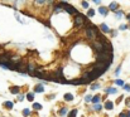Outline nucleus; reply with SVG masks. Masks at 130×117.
<instances>
[{"label":"nucleus","mask_w":130,"mask_h":117,"mask_svg":"<svg viewBox=\"0 0 130 117\" xmlns=\"http://www.w3.org/2000/svg\"><path fill=\"white\" fill-rule=\"evenodd\" d=\"M96 58H97V62H101V63H105L109 66L111 63V61H113V54L102 52V53H97Z\"/></svg>","instance_id":"f257e3e1"},{"label":"nucleus","mask_w":130,"mask_h":117,"mask_svg":"<svg viewBox=\"0 0 130 117\" xmlns=\"http://www.w3.org/2000/svg\"><path fill=\"white\" fill-rule=\"evenodd\" d=\"M95 32H97V29L94 25H91V28L87 29V37L91 39V40H95V39H96V33Z\"/></svg>","instance_id":"f03ea898"},{"label":"nucleus","mask_w":130,"mask_h":117,"mask_svg":"<svg viewBox=\"0 0 130 117\" xmlns=\"http://www.w3.org/2000/svg\"><path fill=\"white\" fill-rule=\"evenodd\" d=\"M82 23H83V16H81V15L76 16V24L77 25H81Z\"/></svg>","instance_id":"7ed1b4c3"},{"label":"nucleus","mask_w":130,"mask_h":117,"mask_svg":"<svg viewBox=\"0 0 130 117\" xmlns=\"http://www.w3.org/2000/svg\"><path fill=\"white\" fill-rule=\"evenodd\" d=\"M65 100H66V101H72V100H73V96L69 94V93H67V94H65Z\"/></svg>","instance_id":"20e7f679"},{"label":"nucleus","mask_w":130,"mask_h":117,"mask_svg":"<svg viewBox=\"0 0 130 117\" xmlns=\"http://www.w3.org/2000/svg\"><path fill=\"white\" fill-rule=\"evenodd\" d=\"M101 29H102L105 33H109V32H110V29H109V27H107L106 24H101Z\"/></svg>","instance_id":"39448f33"},{"label":"nucleus","mask_w":130,"mask_h":117,"mask_svg":"<svg viewBox=\"0 0 130 117\" xmlns=\"http://www.w3.org/2000/svg\"><path fill=\"white\" fill-rule=\"evenodd\" d=\"M10 92L11 93H19V87H11L10 88Z\"/></svg>","instance_id":"423d86ee"},{"label":"nucleus","mask_w":130,"mask_h":117,"mask_svg":"<svg viewBox=\"0 0 130 117\" xmlns=\"http://www.w3.org/2000/svg\"><path fill=\"white\" fill-rule=\"evenodd\" d=\"M34 91H35V92H38V93H41V92H43V87H42V86H37Z\"/></svg>","instance_id":"0eeeda50"},{"label":"nucleus","mask_w":130,"mask_h":117,"mask_svg":"<svg viewBox=\"0 0 130 117\" xmlns=\"http://www.w3.org/2000/svg\"><path fill=\"white\" fill-rule=\"evenodd\" d=\"M116 8H118L116 3H111V5H110V9H111V10H114V11H115V10H116Z\"/></svg>","instance_id":"6e6552de"},{"label":"nucleus","mask_w":130,"mask_h":117,"mask_svg":"<svg viewBox=\"0 0 130 117\" xmlns=\"http://www.w3.org/2000/svg\"><path fill=\"white\" fill-rule=\"evenodd\" d=\"M99 10H100V13H101L102 15H106V14H107V10H106V8H100Z\"/></svg>","instance_id":"1a4fd4ad"},{"label":"nucleus","mask_w":130,"mask_h":117,"mask_svg":"<svg viewBox=\"0 0 130 117\" xmlns=\"http://www.w3.org/2000/svg\"><path fill=\"white\" fill-rule=\"evenodd\" d=\"M106 92L113 94V93H116V89H115V88H109V89H106Z\"/></svg>","instance_id":"9d476101"},{"label":"nucleus","mask_w":130,"mask_h":117,"mask_svg":"<svg viewBox=\"0 0 130 117\" xmlns=\"http://www.w3.org/2000/svg\"><path fill=\"white\" fill-rule=\"evenodd\" d=\"M29 73L34 76V66H33V64H30V66H29Z\"/></svg>","instance_id":"9b49d317"},{"label":"nucleus","mask_w":130,"mask_h":117,"mask_svg":"<svg viewBox=\"0 0 130 117\" xmlns=\"http://www.w3.org/2000/svg\"><path fill=\"white\" fill-rule=\"evenodd\" d=\"M105 107H106L107 110H111V108H113V103H111V102H106Z\"/></svg>","instance_id":"f8f14e48"},{"label":"nucleus","mask_w":130,"mask_h":117,"mask_svg":"<svg viewBox=\"0 0 130 117\" xmlns=\"http://www.w3.org/2000/svg\"><path fill=\"white\" fill-rule=\"evenodd\" d=\"M4 106H5V107H8V108H13V103H11V102H5V103H4Z\"/></svg>","instance_id":"ddd939ff"},{"label":"nucleus","mask_w":130,"mask_h":117,"mask_svg":"<svg viewBox=\"0 0 130 117\" xmlns=\"http://www.w3.org/2000/svg\"><path fill=\"white\" fill-rule=\"evenodd\" d=\"M99 101H100V96H95V97H94V100H92V102H95V103L99 102Z\"/></svg>","instance_id":"4468645a"},{"label":"nucleus","mask_w":130,"mask_h":117,"mask_svg":"<svg viewBox=\"0 0 130 117\" xmlns=\"http://www.w3.org/2000/svg\"><path fill=\"white\" fill-rule=\"evenodd\" d=\"M76 113H77V110H73V111L69 113V117H75V116H76Z\"/></svg>","instance_id":"2eb2a0df"},{"label":"nucleus","mask_w":130,"mask_h":117,"mask_svg":"<svg viewBox=\"0 0 130 117\" xmlns=\"http://www.w3.org/2000/svg\"><path fill=\"white\" fill-rule=\"evenodd\" d=\"M33 107H34L35 110H37V108H38V110H41V108H42V106H41L39 103H34V105H33Z\"/></svg>","instance_id":"dca6fc26"},{"label":"nucleus","mask_w":130,"mask_h":117,"mask_svg":"<svg viewBox=\"0 0 130 117\" xmlns=\"http://www.w3.org/2000/svg\"><path fill=\"white\" fill-rule=\"evenodd\" d=\"M23 113H24V116H28V115H29V113H30V111H29V110H28V108H25V110H24V111H23Z\"/></svg>","instance_id":"f3484780"},{"label":"nucleus","mask_w":130,"mask_h":117,"mask_svg":"<svg viewBox=\"0 0 130 117\" xmlns=\"http://www.w3.org/2000/svg\"><path fill=\"white\" fill-rule=\"evenodd\" d=\"M124 89L128 91V92H130V86H129V84H125V86H124Z\"/></svg>","instance_id":"a211bd4d"},{"label":"nucleus","mask_w":130,"mask_h":117,"mask_svg":"<svg viewBox=\"0 0 130 117\" xmlns=\"http://www.w3.org/2000/svg\"><path fill=\"white\" fill-rule=\"evenodd\" d=\"M116 84H118V86H123L124 83H123V81H120V79H119V81H116Z\"/></svg>","instance_id":"6ab92c4d"},{"label":"nucleus","mask_w":130,"mask_h":117,"mask_svg":"<svg viewBox=\"0 0 130 117\" xmlns=\"http://www.w3.org/2000/svg\"><path fill=\"white\" fill-rule=\"evenodd\" d=\"M95 110H96V111H100V110H101V106H100V105H96V106H95Z\"/></svg>","instance_id":"aec40b11"},{"label":"nucleus","mask_w":130,"mask_h":117,"mask_svg":"<svg viewBox=\"0 0 130 117\" xmlns=\"http://www.w3.org/2000/svg\"><path fill=\"white\" fill-rule=\"evenodd\" d=\"M28 98H29V101H33V94H32V93L28 94Z\"/></svg>","instance_id":"412c9836"},{"label":"nucleus","mask_w":130,"mask_h":117,"mask_svg":"<svg viewBox=\"0 0 130 117\" xmlns=\"http://www.w3.org/2000/svg\"><path fill=\"white\" fill-rule=\"evenodd\" d=\"M94 13H95L94 10H90V11H88V16H92V15H94Z\"/></svg>","instance_id":"4be33fe9"},{"label":"nucleus","mask_w":130,"mask_h":117,"mask_svg":"<svg viewBox=\"0 0 130 117\" xmlns=\"http://www.w3.org/2000/svg\"><path fill=\"white\" fill-rule=\"evenodd\" d=\"M82 6H83V8H87V6H88V4H87L86 1H83V3H82Z\"/></svg>","instance_id":"5701e85b"},{"label":"nucleus","mask_w":130,"mask_h":117,"mask_svg":"<svg viewBox=\"0 0 130 117\" xmlns=\"http://www.w3.org/2000/svg\"><path fill=\"white\" fill-rule=\"evenodd\" d=\"M121 15H123V13H121V11L116 13V16H118V18H121Z\"/></svg>","instance_id":"b1692460"},{"label":"nucleus","mask_w":130,"mask_h":117,"mask_svg":"<svg viewBox=\"0 0 130 117\" xmlns=\"http://www.w3.org/2000/svg\"><path fill=\"white\" fill-rule=\"evenodd\" d=\"M61 115H66V108H62V111H61Z\"/></svg>","instance_id":"393cba45"},{"label":"nucleus","mask_w":130,"mask_h":117,"mask_svg":"<svg viewBox=\"0 0 130 117\" xmlns=\"http://www.w3.org/2000/svg\"><path fill=\"white\" fill-rule=\"evenodd\" d=\"M96 88H99V84H94V86H92V89H96Z\"/></svg>","instance_id":"a878e982"},{"label":"nucleus","mask_w":130,"mask_h":117,"mask_svg":"<svg viewBox=\"0 0 130 117\" xmlns=\"http://www.w3.org/2000/svg\"><path fill=\"white\" fill-rule=\"evenodd\" d=\"M87 101H91V97H90V96H86V102H87Z\"/></svg>","instance_id":"bb28decb"},{"label":"nucleus","mask_w":130,"mask_h":117,"mask_svg":"<svg viewBox=\"0 0 130 117\" xmlns=\"http://www.w3.org/2000/svg\"><path fill=\"white\" fill-rule=\"evenodd\" d=\"M120 117H126V116H125L124 113H121V115H120Z\"/></svg>","instance_id":"cd10ccee"},{"label":"nucleus","mask_w":130,"mask_h":117,"mask_svg":"<svg viewBox=\"0 0 130 117\" xmlns=\"http://www.w3.org/2000/svg\"><path fill=\"white\" fill-rule=\"evenodd\" d=\"M128 18H129V20H130V15H128Z\"/></svg>","instance_id":"c85d7f7f"},{"label":"nucleus","mask_w":130,"mask_h":117,"mask_svg":"<svg viewBox=\"0 0 130 117\" xmlns=\"http://www.w3.org/2000/svg\"><path fill=\"white\" fill-rule=\"evenodd\" d=\"M129 117H130V113H129Z\"/></svg>","instance_id":"c756f323"}]
</instances>
